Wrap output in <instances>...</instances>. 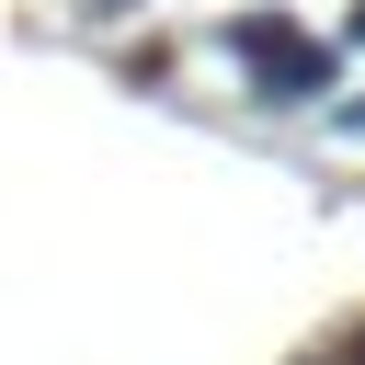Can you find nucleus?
<instances>
[{"instance_id": "1", "label": "nucleus", "mask_w": 365, "mask_h": 365, "mask_svg": "<svg viewBox=\"0 0 365 365\" xmlns=\"http://www.w3.org/2000/svg\"><path fill=\"white\" fill-rule=\"evenodd\" d=\"M217 46H228V68L251 80V103H274V114H297V103H319L331 114V91H342V46L331 34H308L297 11H228L217 23Z\"/></svg>"}, {"instance_id": "2", "label": "nucleus", "mask_w": 365, "mask_h": 365, "mask_svg": "<svg viewBox=\"0 0 365 365\" xmlns=\"http://www.w3.org/2000/svg\"><path fill=\"white\" fill-rule=\"evenodd\" d=\"M331 125H342V137H365V91H342V103H331Z\"/></svg>"}]
</instances>
